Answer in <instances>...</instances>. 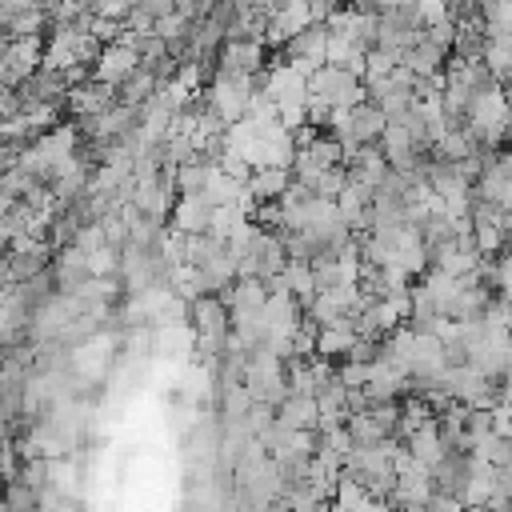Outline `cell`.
Listing matches in <instances>:
<instances>
[{
	"label": "cell",
	"mask_w": 512,
	"mask_h": 512,
	"mask_svg": "<svg viewBox=\"0 0 512 512\" xmlns=\"http://www.w3.org/2000/svg\"><path fill=\"white\" fill-rule=\"evenodd\" d=\"M312 24V8H308V0H284V4H276L272 12H268V28H264V36L268 40H276V44H288L300 28H308Z\"/></svg>",
	"instance_id": "obj_7"
},
{
	"label": "cell",
	"mask_w": 512,
	"mask_h": 512,
	"mask_svg": "<svg viewBox=\"0 0 512 512\" xmlns=\"http://www.w3.org/2000/svg\"><path fill=\"white\" fill-rule=\"evenodd\" d=\"M84 280H88V256H84L76 244H64V248L56 252V284H60L64 292H76Z\"/></svg>",
	"instance_id": "obj_11"
},
{
	"label": "cell",
	"mask_w": 512,
	"mask_h": 512,
	"mask_svg": "<svg viewBox=\"0 0 512 512\" xmlns=\"http://www.w3.org/2000/svg\"><path fill=\"white\" fill-rule=\"evenodd\" d=\"M4 436H8V420L0 416V440H4Z\"/></svg>",
	"instance_id": "obj_28"
},
{
	"label": "cell",
	"mask_w": 512,
	"mask_h": 512,
	"mask_svg": "<svg viewBox=\"0 0 512 512\" xmlns=\"http://www.w3.org/2000/svg\"><path fill=\"white\" fill-rule=\"evenodd\" d=\"M8 280L12 284H24V280H36L44 268H48V244L40 248H28V252H8Z\"/></svg>",
	"instance_id": "obj_15"
},
{
	"label": "cell",
	"mask_w": 512,
	"mask_h": 512,
	"mask_svg": "<svg viewBox=\"0 0 512 512\" xmlns=\"http://www.w3.org/2000/svg\"><path fill=\"white\" fill-rule=\"evenodd\" d=\"M136 68H140V52L132 44H100V52L92 60V76L104 80V84H112V88L120 80H128Z\"/></svg>",
	"instance_id": "obj_5"
},
{
	"label": "cell",
	"mask_w": 512,
	"mask_h": 512,
	"mask_svg": "<svg viewBox=\"0 0 512 512\" xmlns=\"http://www.w3.org/2000/svg\"><path fill=\"white\" fill-rule=\"evenodd\" d=\"M208 220H212V204L200 192H180V200L172 204V232L196 236L208 232Z\"/></svg>",
	"instance_id": "obj_8"
},
{
	"label": "cell",
	"mask_w": 512,
	"mask_h": 512,
	"mask_svg": "<svg viewBox=\"0 0 512 512\" xmlns=\"http://www.w3.org/2000/svg\"><path fill=\"white\" fill-rule=\"evenodd\" d=\"M132 4L136 0H96L92 4V16H104V20H128V12H132Z\"/></svg>",
	"instance_id": "obj_23"
},
{
	"label": "cell",
	"mask_w": 512,
	"mask_h": 512,
	"mask_svg": "<svg viewBox=\"0 0 512 512\" xmlns=\"http://www.w3.org/2000/svg\"><path fill=\"white\" fill-rule=\"evenodd\" d=\"M264 40H224L216 52V72H240V76H256L264 72Z\"/></svg>",
	"instance_id": "obj_4"
},
{
	"label": "cell",
	"mask_w": 512,
	"mask_h": 512,
	"mask_svg": "<svg viewBox=\"0 0 512 512\" xmlns=\"http://www.w3.org/2000/svg\"><path fill=\"white\" fill-rule=\"evenodd\" d=\"M344 428H348V436H352V444H384L388 440V432L368 416V412H348L344 416Z\"/></svg>",
	"instance_id": "obj_20"
},
{
	"label": "cell",
	"mask_w": 512,
	"mask_h": 512,
	"mask_svg": "<svg viewBox=\"0 0 512 512\" xmlns=\"http://www.w3.org/2000/svg\"><path fill=\"white\" fill-rule=\"evenodd\" d=\"M288 184H292L288 168H252V176L244 180V192L252 196V204H272L288 192Z\"/></svg>",
	"instance_id": "obj_9"
},
{
	"label": "cell",
	"mask_w": 512,
	"mask_h": 512,
	"mask_svg": "<svg viewBox=\"0 0 512 512\" xmlns=\"http://www.w3.org/2000/svg\"><path fill=\"white\" fill-rule=\"evenodd\" d=\"M356 344V328L352 324H332V328H316V356H344Z\"/></svg>",
	"instance_id": "obj_17"
},
{
	"label": "cell",
	"mask_w": 512,
	"mask_h": 512,
	"mask_svg": "<svg viewBox=\"0 0 512 512\" xmlns=\"http://www.w3.org/2000/svg\"><path fill=\"white\" fill-rule=\"evenodd\" d=\"M116 264H120V260H116V248H112V244L88 252V276H112Z\"/></svg>",
	"instance_id": "obj_22"
},
{
	"label": "cell",
	"mask_w": 512,
	"mask_h": 512,
	"mask_svg": "<svg viewBox=\"0 0 512 512\" xmlns=\"http://www.w3.org/2000/svg\"><path fill=\"white\" fill-rule=\"evenodd\" d=\"M44 28H48V16H44V8H40V4L20 8V12H16V16H8V24H4L8 40H16V36H40Z\"/></svg>",
	"instance_id": "obj_19"
},
{
	"label": "cell",
	"mask_w": 512,
	"mask_h": 512,
	"mask_svg": "<svg viewBox=\"0 0 512 512\" xmlns=\"http://www.w3.org/2000/svg\"><path fill=\"white\" fill-rule=\"evenodd\" d=\"M280 280H284V288H288L300 304H308V300L316 296V280H312V264H308V260H288L284 272H280Z\"/></svg>",
	"instance_id": "obj_18"
},
{
	"label": "cell",
	"mask_w": 512,
	"mask_h": 512,
	"mask_svg": "<svg viewBox=\"0 0 512 512\" xmlns=\"http://www.w3.org/2000/svg\"><path fill=\"white\" fill-rule=\"evenodd\" d=\"M444 48H436L432 40H416L408 52H400V64L412 72V76H440V64H444Z\"/></svg>",
	"instance_id": "obj_12"
},
{
	"label": "cell",
	"mask_w": 512,
	"mask_h": 512,
	"mask_svg": "<svg viewBox=\"0 0 512 512\" xmlns=\"http://www.w3.org/2000/svg\"><path fill=\"white\" fill-rule=\"evenodd\" d=\"M8 116H20V92L0 84V120H8Z\"/></svg>",
	"instance_id": "obj_24"
},
{
	"label": "cell",
	"mask_w": 512,
	"mask_h": 512,
	"mask_svg": "<svg viewBox=\"0 0 512 512\" xmlns=\"http://www.w3.org/2000/svg\"><path fill=\"white\" fill-rule=\"evenodd\" d=\"M364 56H368L364 44L328 32V64H332V68H344V72H352V76H364Z\"/></svg>",
	"instance_id": "obj_13"
},
{
	"label": "cell",
	"mask_w": 512,
	"mask_h": 512,
	"mask_svg": "<svg viewBox=\"0 0 512 512\" xmlns=\"http://www.w3.org/2000/svg\"><path fill=\"white\" fill-rule=\"evenodd\" d=\"M64 100H68L72 116H100V112H108L116 104V88L104 84V80H96V76H88V80L72 84Z\"/></svg>",
	"instance_id": "obj_6"
},
{
	"label": "cell",
	"mask_w": 512,
	"mask_h": 512,
	"mask_svg": "<svg viewBox=\"0 0 512 512\" xmlns=\"http://www.w3.org/2000/svg\"><path fill=\"white\" fill-rule=\"evenodd\" d=\"M268 512H292V508H288V504H284V500H276V504H272V508H268Z\"/></svg>",
	"instance_id": "obj_26"
},
{
	"label": "cell",
	"mask_w": 512,
	"mask_h": 512,
	"mask_svg": "<svg viewBox=\"0 0 512 512\" xmlns=\"http://www.w3.org/2000/svg\"><path fill=\"white\" fill-rule=\"evenodd\" d=\"M284 56H288V64H296L304 76L316 72L320 64H328V28H324V20H312L308 28H300V32L284 44Z\"/></svg>",
	"instance_id": "obj_2"
},
{
	"label": "cell",
	"mask_w": 512,
	"mask_h": 512,
	"mask_svg": "<svg viewBox=\"0 0 512 512\" xmlns=\"http://www.w3.org/2000/svg\"><path fill=\"white\" fill-rule=\"evenodd\" d=\"M308 96L328 104V108H352V104L364 100V80L344 72V68L320 64L316 72H308Z\"/></svg>",
	"instance_id": "obj_1"
},
{
	"label": "cell",
	"mask_w": 512,
	"mask_h": 512,
	"mask_svg": "<svg viewBox=\"0 0 512 512\" xmlns=\"http://www.w3.org/2000/svg\"><path fill=\"white\" fill-rule=\"evenodd\" d=\"M408 452H412V460H416V464H424V468H432V464L444 456V444H440L436 420H432V424H424V428H416V432L408 436Z\"/></svg>",
	"instance_id": "obj_16"
},
{
	"label": "cell",
	"mask_w": 512,
	"mask_h": 512,
	"mask_svg": "<svg viewBox=\"0 0 512 512\" xmlns=\"http://www.w3.org/2000/svg\"><path fill=\"white\" fill-rule=\"evenodd\" d=\"M0 512H16V508H12V504H8L4 496H0Z\"/></svg>",
	"instance_id": "obj_27"
},
{
	"label": "cell",
	"mask_w": 512,
	"mask_h": 512,
	"mask_svg": "<svg viewBox=\"0 0 512 512\" xmlns=\"http://www.w3.org/2000/svg\"><path fill=\"white\" fill-rule=\"evenodd\" d=\"M36 488H28L24 480H8V488H4V500L16 508V512H36Z\"/></svg>",
	"instance_id": "obj_21"
},
{
	"label": "cell",
	"mask_w": 512,
	"mask_h": 512,
	"mask_svg": "<svg viewBox=\"0 0 512 512\" xmlns=\"http://www.w3.org/2000/svg\"><path fill=\"white\" fill-rule=\"evenodd\" d=\"M4 252H8V228L0 224V256H4Z\"/></svg>",
	"instance_id": "obj_25"
},
{
	"label": "cell",
	"mask_w": 512,
	"mask_h": 512,
	"mask_svg": "<svg viewBox=\"0 0 512 512\" xmlns=\"http://www.w3.org/2000/svg\"><path fill=\"white\" fill-rule=\"evenodd\" d=\"M276 420L292 432H316L320 424V408L312 396H284V404L276 408Z\"/></svg>",
	"instance_id": "obj_10"
},
{
	"label": "cell",
	"mask_w": 512,
	"mask_h": 512,
	"mask_svg": "<svg viewBox=\"0 0 512 512\" xmlns=\"http://www.w3.org/2000/svg\"><path fill=\"white\" fill-rule=\"evenodd\" d=\"M40 64H44L40 36H16V40H8V48H4V84L8 88H20Z\"/></svg>",
	"instance_id": "obj_3"
},
{
	"label": "cell",
	"mask_w": 512,
	"mask_h": 512,
	"mask_svg": "<svg viewBox=\"0 0 512 512\" xmlns=\"http://www.w3.org/2000/svg\"><path fill=\"white\" fill-rule=\"evenodd\" d=\"M156 88H160V80L152 76V68H144V64H140V68H136L128 80H120V84H116V104L140 108V104H144V100H148Z\"/></svg>",
	"instance_id": "obj_14"
}]
</instances>
